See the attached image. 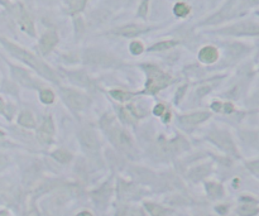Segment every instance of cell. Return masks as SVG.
Returning a JSON list of instances; mask_svg holds the SVG:
<instances>
[{"label": "cell", "instance_id": "6da1fadb", "mask_svg": "<svg viewBox=\"0 0 259 216\" xmlns=\"http://www.w3.org/2000/svg\"><path fill=\"white\" fill-rule=\"evenodd\" d=\"M0 42L3 43V46L8 49L10 55L14 56V57L18 58V60H21V61L25 62V64L29 65L31 67H33L34 70L38 71L43 77L52 80L53 83H57V76L55 75V72H53L47 65H44L42 61H40L36 56L32 55L31 52L25 51V49H23L22 47L17 46V44L9 42V41L5 40V38H1V37H0Z\"/></svg>", "mask_w": 259, "mask_h": 216}, {"label": "cell", "instance_id": "7a4b0ae2", "mask_svg": "<svg viewBox=\"0 0 259 216\" xmlns=\"http://www.w3.org/2000/svg\"><path fill=\"white\" fill-rule=\"evenodd\" d=\"M147 70H148V75H150V79L147 83V92L155 94L161 88L166 87L168 84L171 83V77L166 73L161 72V70H158V68L150 66L147 67Z\"/></svg>", "mask_w": 259, "mask_h": 216}, {"label": "cell", "instance_id": "3957f363", "mask_svg": "<svg viewBox=\"0 0 259 216\" xmlns=\"http://www.w3.org/2000/svg\"><path fill=\"white\" fill-rule=\"evenodd\" d=\"M84 61L86 64L95 65V66H113L115 64V60H114L111 56H109L108 53H104L101 51H95V49H90V51H86L85 55H84Z\"/></svg>", "mask_w": 259, "mask_h": 216}, {"label": "cell", "instance_id": "277c9868", "mask_svg": "<svg viewBox=\"0 0 259 216\" xmlns=\"http://www.w3.org/2000/svg\"><path fill=\"white\" fill-rule=\"evenodd\" d=\"M80 142H81V146H83L84 150L88 153H96L99 151V140L95 135L94 130L90 128H85L80 131L79 134Z\"/></svg>", "mask_w": 259, "mask_h": 216}, {"label": "cell", "instance_id": "5b68a950", "mask_svg": "<svg viewBox=\"0 0 259 216\" xmlns=\"http://www.w3.org/2000/svg\"><path fill=\"white\" fill-rule=\"evenodd\" d=\"M221 33L234 36H259V25L253 23H239L221 31Z\"/></svg>", "mask_w": 259, "mask_h": 216}, {"label": "cell", "instance_id": "8992f818", "mask_svg": "<svg viewBox=\"0 0 259 216\" xmlns=\"http://www.w3.org/2000/svg\"><path fill=\"white\" fill-rule=\"evenodd\" d=\"M209 138L217 147H220L221 150L226 151L229 153H233V154H237V148H235L234 143H233L232 138L229 137V134H226L225 131H213L209 135Z\"/></svg>", "mask_w": 259, "mask_h": 216}, {"label": "cell", "instance_id": "52a82bcc", "mask_svg": "<svg viewBox=\"0 0 259 216\" xmlns=\"http://www.w3.org/2000/svg\"><path fill=\"white\" fill-rule=\"evenodd\" d=\"M62 96H64L65 100L67 101L68 105L75 110L84 109V108L86 107V104H87V99H86L84 95L73 91V90L64 88V90H62Z\"/></svg>", "mask_w": 259, "mask_h": 216}, {"label": "cell", "instance_id": "ba28073f", "mask_svg": "<svg viewBox=\"0 0 259 216\" xmlns=\"http://www.w3.org/2000/svg\"><path fill=\"white\" fill-rule=\"evenodd\" d=\"M16 16L18 19V23L21 25V28L24 32L29 33L31 36H34V27H33V22H32L31 17L28 16V13L25 12V9L22 5L17 6L16 10Z\"/></svg>", "mask_w": 259, "mask_h": 216}, {"label": "cell", "instance_id": "9c48e42d", "mask_svg": "<svg viewBox=\"0 0 259 216\" xmlns=\"http://www.w3.org/2000/svg\"><path fill=\"white\" fill-rule=\"evenodd\" d=\"M108 133H109L110 138L113 140L116 146L122 147V148H129L131 146V140L130 138L127 135V133L123 130H120L119 128H111L108 129Z\"/></svg>", "mask_w": 259, "mask_h": 216}, {"label": "cell", "instance_id": "30bf717a", "mask_svg": "<svg viewBox=\"0 0 259 216\" xmlns=\"http://www.w3.org/2000/svg\"><path fill=\"white\" fill-rule=\"evenodd\" d=\"M53 133H55V128H53V123H52L51 118H46L44 122H43L42 127L38 129V139L42 142V143H51L52 137H53Z\"/></svg>", "mask_w": 259, "mask_h": 216}, {"label": "cell", "instance_id": "8fae6325", "mask_svg": "<svg viewBox=\"0 0 259 216\" xmlns=\"http://www.w3.org/2000/svg\"><path fill=\"white\" fill-rule=\"evenodd\" d=\"M57 34L55 32H47L40 41V51L42 52L43 55H47L48 52L53 49V47L57 44Z\"/></svg>", "mask_w": 259, "mask_h": 216}, {"label": "cell", "instance_id": "7c38bea8", "mask_svg": "<svg viewBox=\"0 0 259 216\" xmlns=\"http://www.w3.org/2000/svg\"><path fill=\"white\" fill-rule=\"evenodd\" d=\"M217 57H219L217 49L211 46L204 47V48L200 51V53H198V58H200L202 62H205V64H213V62L216 61Z\"/></svg>", "mask_w": 259, "mask_h": 216}, {"label": "cell", "instance_id": "4fadbf2b", "mask_svg": "<svg viewBox=\"0 0 259 216\" xmlns=\"http://www.w3.org/2000/svg\"><path fill=\"white\" fill-rule=\"evenodd\" d=\"M147 31V28L144 27H139V25L135 24H130V25H125V27L119 28V29H116L115 33L119 34V36L123 37H135L138 34L143 33V32Z\"/></svg>", "mask_w": 259, "mask_h": 216}, {"label": "cell", "instance_id": "5bb4252c", "mask_svg": "<svg viewBox=\"0 0 259 216\" xmlns=\"http://www.w3.org/2000/svg\"><path fill=\"white\" fill-rule=\"evenodd\" d=\"M12 73L13 76H14V79L18 80L19 83L22 84V85L24 86H29V87H32L33 86V80H32V77L28 75L27 71L22 70V68H18V67H12Z\"/></svg>", "mask_w": 259, "mask_h": 216}, {"label": "cell", "instance_id": "9a60e30c", "mask_svg": "<svg viewBox=\"0 0 259 216\" xmlns=\"http://www.w3.org/2000/svg\"><path fill=\"white\" fill-rule=\"evenodd\" d=\"M207 118H210V114L205 113V111H200V113H194L190 115L181 116V122L186 123V124H200V123L205 122Z\"/></svg>", "mask_w": 259, "mask_h": 216}, {"label": "cell", "instance_id": "2e32d148", "mask_svg": "<svg viewBox=\"0 0 259 216\" xmlns=\"http://www.w3.org/2000/svg\"><path fill=\"white\" fill-rule=\"evenodd\" d=\"M18 122L19 124L25 127V128H33L34 125H36L33 116H32V114L29 113V111H23V113L21 114V116H19Z\"/></svg>", "mask_w": 259, "mask_h": 216}, {"label": "cell", "instance_id": "e0dca14e", "mask_svg": "<svg viewBox=\"0 0 259 216\" xmlns=\"http://www.w3.org/2000/svg\"><path fill=\"white\" fill-rule=\"evenodd\" d=\"M52 157H53L56 161L61 162V163H68V162L71 161V158H72L71 153H68L67 151H64V150L56 151V152L52 154Z\"/></svg>", "mask_w": 259, "mask_h": 216}, {"label": "cell", "instance_id": "ac0fdd59", "mask_svg": "<svg viewBox=\"0 0 259 216\" xmlns=\"http://www.w3.org/2000/svg\"><path fill=\"white\" fill-rule=\"evenodd\" d=\"M207 172H209V168H207L206 166H201V167H197L195 168V170H192L191 172H190V177H191L194 181L201 180L202 177L206 176Z\"/></svg>", "mask_w": 259, "mask_h": 216}, {"label": "cell", "instance_id": "d6986e66", "mask_svg": "<svg viewBox=\"0 0 259 216\" xmlns=\"http://www.w3.org/2000/svg\"><path fill=\"white\" fill-rule=\"evenodd\" d=\"M176 41H165V42H159L157 44H154L153 47H151L150 51H165V49L171 48V47L176 46Z\"/></svg>", "mask_w": 259, "mask_h": 216}, {"label": "cell", "instance_id": "ffe728a7", "mask_svg": "<svg viewBox=\"0 0 259 216\" xmlns=\"http://www.w3.org/2000/svg\"><path fill=\"white\" fill-rule=\"evenodd\" d=\"M66 3H67L68 9L75 13L83 10L84 5H85V0H66Z\"/></svg>", "mask_w": 259, "mask_h": 216}, {"label": "cell", "instance_id": "44dd1931", "mask_svg": "<svg viewBox=\"0 0 259 216\" xmlns=\"http://www.w3.org/2000/svg\"><path fill=\"white\" fill-rule=\"evenodd\" d=\"M207 191H209V195L211 197H219V196L223 195V189L217 183H209L207 185Z\"/></svg>", "mask_w": 259, "mask_h": 216}, {"label": "cell", "instance_id": "7402d4cb", "mask_svg": "<svg viewBox=\"0 0 259 216\" xmlns=\"http://www.w3.org/2000/svg\"><path fill=\"white\" fill-rule=\"evenodd\" d=\"M257 213H258V209L254 205H244L239 209V215L240 216H253Z\"/></svg>", "mask_w": 259, "mask_h": 216}, {"label": "cell", "instance_id": "603a6c76", "mask_svg": "<svg viewBox=\"0 0 259 216\" xmlns=\"http://www.w3.org/2000/svg\"><path fill=\"white\" fill-rule=\"evenodd\" d=\"M146 207L148 209V211L151 213L152 216H166V211L163 207L158 206L154 204H146Z\"/></svg>", "mask_w": 259, "mask_h": 216}, {"label": "cell", "instance_id": "cb8c5ba5", "mask_svg": "<svg viewBox=\"0 0 259 216\" xmlns=\"http://www.w3.org/2000/svg\"><path fill=\"white\" fill-rule=\"evenodd\" d=\"M174 14L178 17H186L190 13V8L185 3H177L173 9Z\"/></svg>", "mask_w": 259, "mask_h": 216}, {"label": "cell", "instance_id": "d4e9b609", "mask_svg": "<svg viewBox=\"0 0 259 216\" xmlns=\"http://www.w3.org/2000/svg\"><path fill=\"white\" fill-rule=\"evenodd\" d=\"M110 94H111V96H113L114 99H116V100L119 101H125L131 98V94L122 91V90H113V91H110Z\"/></svg>", "mask_w": 259, "mask_h": 216}, {"label": "cell", "instance_id": "484cf974", "mask_svg": "<svg viewBox=\"0 0 259 216\" xmlns=\"http://www.w3.org/2000/svg\"><path fill=\"white\" fill-rule=\"evenodd\" d=\"M53 100H55V95H53V92L51 90H43V91H41V101L42 103L51 104L53 103Z\"/></svg>", "mask_w": 259, "mask_h": 216}, {"label": "cell", "instance_id": "4316f807", "mask_svg": "<svg viewBox=\"0 0 259 216\" xmlns=\"http://www.w3.org/2000/svg\"><path fill=\"white\" fill-rule=\"evenodd\" d=\"M130 51L133 55H140L143 52V44L140 42H133L130 44Z\"/></svg>", "mask_w": 259, "mask_h": 216}, {"label": "cell", "instance_id": "83f0119b", "mask_svg": "<svg viewBox=\"0 0 259 216\" xmlns=\"http://www.w3.org/2000/svg\"><path fill=\"white\" fill-rule=\"evenodd\" d=\"M120 115H122V119L124 120V122H127V123L134 122V118L131 116V114L129 113L127 109H120Z\"/></svg>", "mask_w": 259, "mask_h": 216}, {"label": "cell", "instance_id": "f1b7e54d", "mask_svg": "<svg viewBox=\"0 0 259 216\" xmlns=\"http://www.w3.org/2000/svg\"><path fill=\"white\" fill-rule=\"evenodd\" d=\"M148 1L150 0H143V3H142V5L139 6V10H138V14L140 17H143V18H146L147 13H148Z\"/></svg>", "mask_w": 259, "mask_h": 216}, {"label": "cell", "instance_id": "f546056e", "mask_svg": "<svg viewBox=\"0 0 259 216\" xmlns=\"http://www.w3.org/2000/svg\"><path fill=\"white\" fill-rule=\"evenodd\" d=\"M248 168H249L253 173H256L257 176H259V161H254L248 163Z\"/></svg>", "mask_w": 259, "mask_h": 216}, {"label": "cell", "instance_id": "4dcf8cb0", "mask_svg": "<svg viewBox=\"0 0 259 216\" xmlns=\"http://www.w3.org/2000/svg\"><path fill=\"white\" fill-rule=\"evenodd\" d=\"M166 111L165 107L162 105V104H159V105H157V107L154 108V110H153V113L155 114V115H163Z\"/></svg>", "mask_w": 259, "mask_h": 216}, {"label": "cell", "instance_id": "1f68e13d", "mask_svg": "<svg viewBox=\"0 0 259 216\" xmlns=\"http://www.w3.org/2000/svg\"><path fill=\"white\" fill-rule=\"evenodd\" d=\"M211 87H213V86H204V87H200L197 90V95L198 96H204L205 94H207V92L210 91Z\"/></svg>", "mask_w": 259, "mask_h": 216}, {"label": "cell", "instance_id": "d6a6232c", "mask_svg": "<svg viewBox=\"0 0 259 216\" xmlns=\"http://www.w3.org/2000/svg\"><path fill=\"white\" fill-rule=\"evenodd\" d=\"M5 165H6V159L4 158V157H1V155H0V170L5 167Z\"/></svg>", "mask_w": 259, "mask_h": 216}, {"label": "cell", "instance_id": "836d02e7", "mask_svg": "<svg viewBox=\"0 0 259 216\" xmlns=\"http://www.w3.org/2000/svg\"><path fill=\"white\" fill-rule=\"evenodd\" d=\"M77 216H92V215L90 213H87V211H84V213L79 214V215H77Z\"/></svg>", "mask_w": 259, "mask_h": 216}, {"label": "cell", "instance_id": "e575fe53", "mask_svg": "<svg viewBox=\"0 0 259 216\" xmlns=\"http://www.w3.org/2000/svg\"><path fill=\"white\" fill-rule=\"evenodd\" d=\"M0 216H6L5 214H0Z\"/></svg>", "mask_w": 259, "mask_h": 216}]
</instances>
